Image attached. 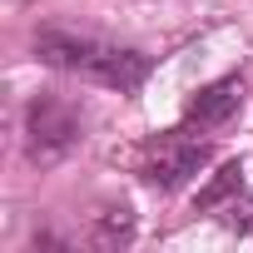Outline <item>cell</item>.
Masks as SVG:
<instances>
[{"label":"cell","mask_w":253,"mask_h":253,"mask_svg":"<svg viewBox=\"0 0 253 253\" xmlns=\"http://www.w3.org/2000/svg\"><path fill=\"white\" fill-rule=\"evenodd\" d=\"M209 144L204 139H194L189 129H169V134H159V139H149L144 144V159H139V174L154 184V189H184L204 164H209Z\"/></svg>","instance_id":"cell-3"},{"label":"cell","mask_w":253,"mask_h":253,"mask_svg":"<svg viewBox=\"0 0 253 253\" xmlns=\"http://www.w3.org/2000/svg\"><path fill=\"white\" fill-rule=\"evenodd\" d=\"M134 238V213L129 209H104L99 218H94V233H89V243L94 248H124V243H129Z\"/></svg>","instance_id":"cell-5"},{"label":"cell","mask_w":253,"mask_h":253,"mask_svg":"<svg viewBox=\"0 0 253 253\" xmlns=\"http://www.w3.org/2000/svg\"><path fill=\"white\" fill-rule=\"evenodd\" d=\"M243 75H223V80H213V84H204L194 99H189V114H184V124L189 129H218V124H228L233 114H238V104H243Z\"/></svg>","instance_id":"cell-4"},{"label":"cell","mask_w":253,"mask_h":253,"mask_svg":"<svg viewBox=\"0 0 253 253\" xmlns=\"http://www.w3.org/2000/svg\"><path fill=\"white\" fill-rule=\"evenodd\" d=\"M35 55L65 75H80V80H94L104 89H119V94H134L144 80H149V55L129 50V45H109L99 35H75V30H55L45 25L35 35Z\"/></svg>","instance_id":"cell-1"},{"label":"cell","mask_w":253,"mask_h":253,"mask_svg":"<svg viewBox=\"0 0 253 253\" xmlns=\"http://www.w3.org/2000/svg\"><path fill=\"white\" fill-rule=\"evenodd\" d=\"M80 139H84V114H80L75 99H65V94H35L25 104V154L35 164L65 159Z\"/></svg>","instance_id":"cell-2"},{"label":"cell","mask_w":253,"mask_h":253,"mask_svg":"<svg viewBox=\"0 0 253 253\" xmlns=\"http://www.w3.org/2000/svg\"><path fill=\"white\" fill-rule=\"evenodd\" d=\"M238 189H243V169H238V164H223V169H218V179L199 194V204H204V209H218V204H223L228 194H238Z\"/></svg>","instance_id":"cell-6"},{"label":"cell","mask_w":253,"mask_h":253,"mask_svg":"<svg viewBox=\"0 0 253 253\" xmlns=\"http://www.w3.org/2000/svg\"><path fill=\"white\" fill-rule=\"evenodd\" d=\"M228 223H233L238 233H253V199H233V204H228Z\"/></svg>","instance_id":"cell-7"}]
</instances>
